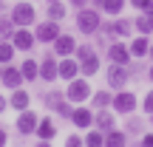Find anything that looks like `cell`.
<instances>
[{"label":"cell","instance_id":"e0dca14e","mask_svg":"<svg viewBox=\"0 0 153 147\" xmlns=\"http://www.w3.org/2000/svg\"><path fill=\"white\" fill-rule=\"evenodd\" d=\"M94 125H97V130H102V133H108L111 127H114V113L111 110H99V113H94Z\"/></svg>","mask_w":153,"mask_h":147},{"label":"cell","instance_id":"7402d4cb","mask_svg":"<svg viewBox=\"0 0 153 147\" xmlns=\"http://www.w3.org/2000/svg\"><path fill=\"white\" fill-rule=\"evenodd\" d=\"M91 102H94V108H97V110H102V108H111V102H114V93H108V91H97Z\"/></svg>","mask_w":153,"mask_h":147},{"label":"cell","instance_id":"f35d334b","mask_svg":"<svg viewBox=\"0 0 153 147\" xmlns=\"http://www.w3.org/2000/svg\"><path fill=\"white\" fill-rule=\"evenodd\" d=\"M37 147H51V142H45V139H40V144Z\"/></svg>","mask_w":153,"mask_h":147},{"label":"cell","instance_id":"836d02e7","mask_svg":"<svg viewBox=\"0 0 153 147\" xmlns=\"http://www.w3.org/2000/svg\"><path fill=\"white\" fill-rule=\"evenodd\" d=\"M145 110H148V113H153V91L145 96Z\"/></svg>","mask_w":153,"mask_h":147},{"label":"cell","instance_id":"277c9868","mask_svg":"<svg viewBox=\"0 0 153 147\" xmlns=\"http://www.w3.org/2000/svg\"><path fill=\"white\" fill-rule=\"evenodd\" d=\"M88 96H91V85H88L85 79H76V76H74V79L68 82V88H65V99H68V102L82 105Z\"/></svg>","mask_w":153,"mask_h":147},{"label":"cell","instance_id":"d4e9b609","mask_svg":"<svg viewBox=\"0 0 153 147\" xmlns=\"http://www.w3.org/2000/svg\"><path fill=\"white\" fill-rule=\"evenodd\" d=\"M62 17H65V6H62L60 0H51V3H48V20H57V23H60Z\"/></svg>","mask_w":153,"mask_h":147},{"label":"cell","instance_id":"ac0fdd59","mask_svg":"<svg viewBox=\"0 0 153 147\" xmlns=\"http://www.w3.org/2000/svg\"><path fill=\"white\" fill-rule=\"evenodd\" d=\"M34 133H37L40 139H45V142H51V139L57 136V125H54L51 119H40V122H37V130H34Z\"/></svg>","mask_w":153,"mask_h":147},{"label":"cell","instance_id":"4dcf8cb0","mask_svg":"<svg viewBox=\"0 0 153 147\" xmlns=\"http://www.w3.org/2000/svg\"><path fill=\"white\" fill-rule=\"evenodd\" d=\"M142 122H139V119H128V133H142Z\"/></svg>","mask_w":153,"mask_h":147},{"label":"cell","instance_id":"4fadbf2b","mask_svg":"<svg viewBox=\"0 0 153 147\" xmlns=\"http://www.w3.org/2000/svg\"><path fill=\"white\" fill-rule=\"evenodd\" d=\"M54 51L60 57H71L74 51H76V40L71 37V34H60V37L54 40Z\"/></svg>","mask_w":153,"mask_h":147},{"label":"cell","instance_id":"6da1fadb","mask_svg":"<svg viewBox=\"0 0 153 147\" xmlns=\"http://www.w3.org/2000/svg\"><path fill=\"white\" fill-rule=\"evenodd\" d=\"M99 26H102L99 9H79L76 11V28H79L82 34H97Z\"/></svg>","mask_w":153,"mask_h":147},{"label":"cell","instance_id":"52a82bcc","mask_svg":"<svg viewBox=\"0 0 153 147\" xmlns=\"http://www.w3.org/2000/svg\"><path fill=\"white\" fill-rule=\"evenodd\" d=\"M37 113H34V110H20V116H17V133H20V136H31L34 130H37Z\"/></svg>","mask_w":153,"mask_h":147},{"label":"cell","instance_id":"cb8c5ba5","mask_svg":"<svg viewBox=\"0 0 153 147\" xmlns=\"http://www.w3.org/2000/svg\"><path fill=\"white\" fill-rule=\"evenodd\" d=\"M14 60V43H0V65H9V62Z\"/></svg>","mask_w":153,"mask_h":147},{"label":"cell","instance_id":"d6a6232c","mask_svg":"<svg viewBox=\"0 0 153 147\" xmlns=\"http://www.w3.org/2000/svg\"><path fill=\"white\" fill-rule=\"evenodd\" d=\"M150 3H153V0H131V6H133V9H139V11H145Z\"/></svg>","mask_w":153,"mask_h":147},{"label":"cell","instance_id":"ffe728a7","mask_svg":"<svg viewBox=\"0 0 153 147\" xmlns=\"http://www.w3.org/2000/svg\"><path fill=\"white\" fill-rule=\"evenodd\" d=\"M131 57H145L148 54V48H150V40H148V34H142V37H136V40H131Z\"/></svg>","mask_w":153,"mask_h":147},{"label":"cell","instance_id":"74e56055","mask_svg":"<svg viewBox=\"0 0 153 147\" xmlns=\"http://www.w3.org/2000/svg\"><path fill=\"white\" fill-rule=\"evenodd\" d=\"M6 105H9V99H6L3 93H0V113H3V110H6Z\"/></svg>","mask_w":153,"mask_h":147},{"label":"cell","instance_id":"4316f807","mask_svg":"<svg viewBox=\"0 0 153 147\" xmlns=\"http://www.w3.org/2000/svg\"><path fill=\"white\" fill-rule=\"evenodd\" d=\"M11 34H14V23H11V17L0 14V40H9Z\"/></svg>","mask_w":153,"mask_h":147},{"label":"cell","instance_id":"8d00e7d4","mask_svg":"<svg viewBox=\"0 0 153 147\" xmlns=\"http://www.w3.org/2000/svg\"><path fill=\"white\" fill-rule=\"evenodd\" d=\"M85 3H88V0H71V6H74V9H85Z\"/></svg>","mask_w":153,"mask_h":147},{"label":"cell","instance_id":"83f0119b","mask_svg":"<svg viewBox=\"0 0 153 147\" xmlns=\"http://www.w3.org/2000/svg\"><path fill=\"white\" fill-rule=\"evenodd\" d=\"M105 144V133L102 130H91L85 136V147H102Z\"/></svg>","mask_w":153,"mask_h":147},{"label":"cell","instance_id":"d590c367","mask_svg":"<svg viewBox=\"0 0 153 147\" xmlns=\"http://www.w3.org/2000/svg\"><path fill=\"white\" fill-rule=\"evenodd\" d=\"M6 142H9V133H6V127H0V147H6Z\"/></svg>","mask_w":153,"mask_h":147},{"label":"cell","instance_id":"e575fe53","mask_svg":"<svg viewBox=\"0 0 153 147\" xmlns=\"http://www.w3.org/2000/svg\"><path fill=\"white\" fill-rule=\"evenodd\" d=\"M142 147H153V133H145L142 136Z\"/></svg>","mask_w":153,"mask_h":147},{"label":"cell","instance_id":"3957f363","mask_svg":"<svg viewBox=\"0 0 153 147\" xmlns=\"http://www.w3.org/2000/svg\"><path fill=\"white\" fill-rule=\"evenodd\" d=\"M11 23H14V26L17 28H20V26H31V23L34 20H37V11H34V6L31 3H14V9H11Z\"/></svg>","mask_w":153,"mask_h":147},{"label":"cell","instance_id":"484cf974","mask_svg":"<svg viewBox=\"0 0 153 147\" xmlns=\"http://www.w3.org/2000/svg\"><path fill=\"white\" fill-rule=\"evenodd\" d=\"M133 26H136L139 34H150V31H153V17L142 14V17H136V20H133Z\"/></svg>","mask_w":153,"mask_h":147},{"label":"cell","instance_id":"5b68a950","mask_svg":"<svg viewBox=\"0 0 153 147\" xmlns=\"http://www.w3.org/2000/svg\"><path fill=\"white\" fill-rule=\"evenodd\" d=\"M111 108H114L116 113H122V116H131L133 110H136V93L119 91V93L114 96V102H111Z\"/></svg>","mask_w":153,"mask_h":147},{"label":"cell","instance_id":"f546056e","mask_svg":"<svg viewBox=\"0 0 153 147\" xmlns=\"http://www.w3.org/2000/svg\"><path fill=\"white\" fill-rule=\"evenodd\" d=\"M54 113H60L62 119H71L74 108H71V105H68V99H62V102H60V105H57V108H54Z\"/></svg>","mask_w":153,"mask_h":147},{"label":"cell","instance_id":"60d3db41","mask_svg":"<svg viewBox=\"0 0 153 147\" xmlns=\"http://www.w3.org/2000/svg\"><path fill=\"white\" fill-rule=\"evenodd\" d=\"M148 54H150V57H153V43H150V48H148Z\"/></svg>","mask_w":153,"mask_h":147},{"label":"cell","instance_id":"8fae6325","mask_svg":"<svg viewBox=\"0 0 153 147\" xmlns=\"http://www.w3.org/2000/svg\"><path fill=\"white\" fill-rule=\"evenodd\" d=\"M57 76H60V62L54 60V57H43V62H40V79H45V82H54Z\"/></svg>","mask_w":153,"mask_h":147},{"label":"cell","instance_id":"ab89813d","mask_svg":"<svg viewBox=\"0 0 153 147\" xmlns=\"http://www.w3.org/2000/svg\"><path fill=\"white\" fill-rule=\"evenodd\" d=\"M148 76H150V82H153V65H150V71H148Z\"/></svg>","mask_w":153,"mask_h":147},{"label":"cell","instance_id":"f1b7e54d","mask_svg":"<svg viewBox=\"0 0 153 147\" xmlns=\"http://www.w3.org/2000/svg\"><path fill=\"white\" fill-rule=\"evenodd\" d=\"M62 99H65V93H60V91H51V93H45V108H48V110H54L57 105L62 102Z\"/></svg>","mask_w":153,"mask_h":147},{"label":"cell","instance_id":"603a6c76","mask_svg":"<svg viewBox=\"0 0 153 147\" xmlns=\"http://www.w3.org/2000/svg\"><path fill=\"white\" fill-rule=\"evenodd\" d=\"M122 9H125V0H102V6H99V11H105V14H119Z\"/></svg>","mask_w":153,"mask_h":147},{"label":"cell","instance_id":"7a4b0ae2","mask_svg":"<svg viewBox=\"0 0 153 147\" xmlns=\"http://www.w3.org/2000/svg\"><path fill=\"white\" fill-rule=\"evenodd\" d=\"M76 62H79V71L82 76H94L99 71V57L91 51V45H76Z\"/></svg>","mask_w":153,"mask_h":147},{"label":"cell","instance_id":"ba28073f","mask_svg":"<svg viewBox=\"0 0 153 147\" xmlns=\"http://www.w3.org/2000/svg\"><path fill=\"white\" fill-rule=\"evenodd\" d=\"M128 79H131L128 65H116V62H114V65L108 68V85L111 88H119V91H122V88L128 85Z\"/></svg>","mask_w":153,"mask_h":147},{"label":"cell","instance_id":"44dd1931","mask_svg":"<svg viewBox=\"0 0 153 147\" xmlns=\"http://www.w3.org/2000/svg\"><path fill=\"white\" fill-rule=\"evenodd\" d=\"M20 71H23V79H28V82H34L40 76V62L37 60H26L20 65Z\"/></svg>","mask_w":153,"mask_h":147},{"label":"cell","instance_id":"7bdbcfd3","mask_svg":"<svg viewBox=\"0 0 153 147\" xmlns=\"http://www.w3.org/2000/svg\"><path fill=\"white\" fill-rule=\"evenodd\" d=\"M0 74H3V71H0Z\"/></svg>","mask_w":153,"mask_h":147},{"label":"cell","instance_id":"9a60e30c","mask_svg":"<svg viewBox=\"0 0 153 147\" xmlns=\"http://www.w3.org/2000/svg\"><path fill=\"white\" fill-rule=\"evenodd\" d=\"M76 74H79V62H76V60H71V57H62V60H60V76L71 82Z\"/></svg>","mask_w":153,"mask_h":147},{"label":"cell","instance_id":"1f68e13d","mask_svg":"<svg viewBox=\"0 0 153 147\" xmlns=\"http://www.w3.org/2000/svg\"><path fill=\"white\" fill-rule=\"evenodd\" d=\"M65 147H85V142H82L79 136H68L65 139Z\"/></svg>","mask_w":153,"mask_h":147},{"label":"cell","instance_id":"9c48e42d","mask_svg":"<svg viewBox=\"0 0 153 147\" xmlns=\"http://www.w3.org/2000/svg\"><path fill=\"white\" fill-rule=\"evenodd\" d=\"M11 43H14V48H17V51H31V48H34V43H37V37H34V34L28 31L26 26H20L14 34H11Z\"/></svg>","mask_w":153,"mask_h":147},{"label":"cell","instance_id":"d6986e66","mask_svg":"<svg viewBox=\"0 0 153 147\" xmlns=\"http://www.w3.org/2000/svg\"><path fill=\"white\" fill-rule=\"evenodd\" d=\"M28 102H31V99H28V93L23 91V88H14V91H11L9 105H11L14 110H26V108H28Z\"/></svg>","mask_w":153,"mask_h":147},{"label":"cell","instance_id":"2e32d148","mask_svg":"<svg viewBox=\"0 0 153 147\" xmlns=\"http://www.w3.org/2000/svg\"><path fill=\"white\" fill-rule=\"evenodd\" d=\"M102 147H128V136L122 130H116V127H111V130L105 133V144Z\"/></svg>","mask_w":153,"mask_h":147},{"label":"cell","instance_id":"30bf717a","mask_svg":"<svg viewBox=\"0 0 153 147\" xmlns=\"http://www.w3.org/2000/svg\"><path fill=\"white\" fill-rule=\"evenodd\" d=\"M108 60L116 62V65H128L131 62V48L125 43H111L108 45Z\"/></svg>","mask_w":153,"mask_h":147},{"label":"cell","instance_id":"b9f144b4","mask_svg":"<svg viewBox=\"0 0 153 147\" xmlns=\"http://www.w3.org/2000/svg\"><path fill=\"white\" fill-rule=\"evenodd\" d=\"M0 9H3V0H0Z\"/></svg>","mask_w":153,"mask_h":147},{"label":"cell","instance_id":"7c38bea8","mask_svg":"<svg viewBox=\"0 0 153 147\" xmlns=\"http://www.w3.org/2000/svg\"><path fill=\"white\" fill-rule=\"evenodd\" d=\"M0 82H3L6 88H11V91H14V88L23 85V71H20L17 65H6L3 74H0Z\"/></svg>","mask_w":153,"mask_h":147},{"label":"cell","instance_id":"5bb4252c","mask_svg":"<svg viewBox=\"0 0 153 147\" xmlns=\"http://www.w3.org/2000/svg\"><path fill=\"white\" fill-rule=\"evenodd\" d=\"M71 122L76 127H79V130H88V127L94 125V110H88V108H74V113H71Z\"/></svg>","mask_w":153,"mask_h":147},{"label":"cell","instance_id":"8992f818","mask_svg":"<svg viewBox=\"0 0 153 147\" xmlns=\"http://www.w3.org/2000/svg\"><path fill=\"white\" fill-rule=\"evenodd\" d=\"M34 37H37V43H54V40L60 37V23H57V20L40 23L37 31H34Z\"/></svg>","mask_w":153,"mask_h":147}]
</instances>
